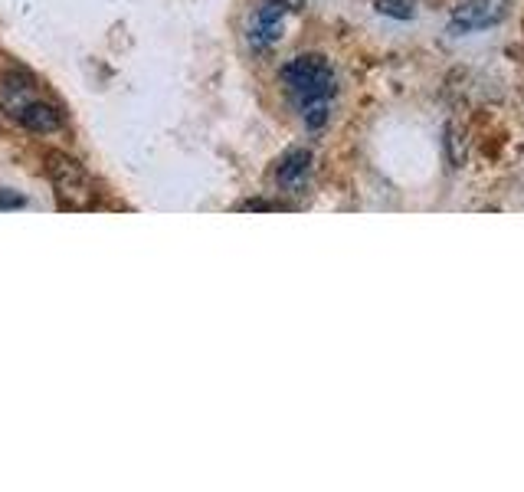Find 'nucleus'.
<instances>
[{
    "label": "nucleus",
    "mask_w": 524,
    "mask_h": 492,
    "mask_svg": "<svg viewBox=\"0 0 524 492\" xmlns=\"http://www.w3.org/2000/svg\"><path fill=\"white\" fill-rule=\"evenodd\" d=\"M308 171H312V151L305 148H292L289 155L279 161L276 168V181L289 191H299V187L308 181Z\"/></svg>",
    "instance_id": "6"
},
{
    "label": "nucleus",
    "mask_w": 524,
    "mask_h": 492,
    "mask_svg": "<svg viewBox=\"0 0 524 492\" xmlns=\"http://www.w3.org/2000/svg\"><path fill=\"white\" fill-rule=\"evenodd\" d=\"M272 4H279V7H285V10H302L305 0H272Z\"/></svg>",
    "instance_id": "10"
},
{
    "label": "nucleus",
    "mask_w": 524,
    "mask_h": 492,
    "mask_svg": "<svg viewBox=\"0 0 524 492\" xmlns=\"http://www.w3.org/2000/svg\"><path fill=\"white\" fill-rule=\"evenodd\" d=\"M23 207V197L14 191H0V210H17Z\"/></svg>",
    "instance_id": "9"
},
{
    "label": "nucleus",
    "mask_w": 524,
    "mask_h": 492,
    "mask_svg": "<svg viewBox=\"0 0 524 492\" xmlns=\"http://www.w3.org/2000/svg\"><path fill=\"white\" fill-rule=\"evenodd\" d=\"M282 82L289 86L292 99L299 102V109L315 102H328L335 96V73L325 56L308 53V56H295L292 63L282 66Z\"/></svg>",
    "instance_id": "1"
},
{
    "label": "nucleus",
    "mask_w": 524,
    "mask_h": 492,
    "mask_svg": "<svg viewBox=\"0 0 524 492\" xmlns=\"http://www.w3.org/2000/svg\"><path fill=\"white\" fill-rule=\"evenodd\" d=\"M7 92H17V99L10 96V109H14V119L20 125H27L30 132H53V128L63 125V115H59L50 102L43 99H27L30 86H14V79H4Z\"/></svg>",
    "instance_id": "3"
},
{
    "label": "nucleus",
    "mask_w": 524,
    "mask_h": 492,
    "mask_svg": "<svg viewBox=\"0 0 524 492\" xmlns=\"http://www.w3.org/2000/svg\"><path fill=\"white\" fill-rule=\"evenodd\" d=\"M302 119L308 128H321L328 122V102H315V105H305L302 109Z\"/></svg>",
    "instance_id": "8"
},
{
    "label": "nucleus",
    "mask_w": 524,
    "mask_h": 492,
    "mask_svg": "<svg viewBox=\"0 0 524 492\" xmlns=\"http://www.w3.org/2000/svg\"><path fill=\"white\" fill-rule=\"evenodd\" d=\"M282 17H285V7L266 0V4L256 10L253 23H249V46H253V50H272V46L282 40Z\"/></svg>",
    "instance_id": "5"
},
{
    "label": "nucleus",
    "mask_w": 524,
    "mask_h": 492,
    "mask_svg": "<svg viewBox=\"0 0 524 492\" xmlns=\"http://www.w3.org/2000/svg\"><path fill=\"white\" fill-rule=\"evenodd\" d=\"M508 14V0H466L462 7H456V14H452L449 27L452 33H479V30H488L495 27V23H502Z\"/></svg>",
    "instance_id": "4"
},
{
    "label": "nucleus",
    "mask_w": 524,
    "mask_h": 492,
    "mask_svg": "<svg viewBox=\"0 0 524 492\" xmlns=\"http://www.w3.org/2000/svg\"><path fill=\"white\" fill-rule=\"evenodd\" d=\"M50 178L56 184L63 207L69 210H89L95 204V187L92 178L82 171V164L66 155H50Z\"/></svg>",
    "instance_id": "2"
},
{
    "label": "nucleus",
    "mask_w": 524,
    "mask_h": 492,
    "mask_svg": "<svg viewBox=\"0 0 524 492\" xmlns=\"http://www.w3.org/2000/svg\"><path fill=\"white\" fill-rule=\"evenodd\" d=\"M377 14L384 17H397V20H413V4L410 0H377Z\"/></svg>",
    "instance_id": "7"
}]
</instances>
